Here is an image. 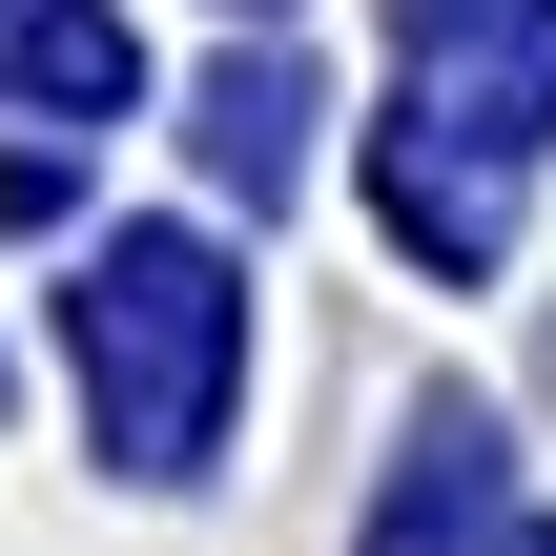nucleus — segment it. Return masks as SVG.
Masks as SVG:
<instances>
[{
    "instance_id": "1",
    "label": "nucleus",
    "mask_w": 556,
    "mask_h": 556,
    "mask_svg": "<svg viewBox=\"0 0 556 556\" xmlns=\"http://www.w3.org/2000/svg\"><path fill=\"white\" fill-rule=\"evenodd\" d=\"M62 351H83V413L124 475H206L227 454V371H248V289L206 227H103L83 289H62Z\"/></svg>"
},
{
    "instance_id": "2",
    "label": "nucleus",
    "mask_w": 556,
    "mask_h": 556,
    "mask_svg": "<svg viewBox=\"0 0 556 556\" xmlns=\"http://www.w3.org/2000/svg\"><path fill=\"white\" fill-rule=\"evenodd\" d=\"M371 556H556V516L516 495V454H495L475 413H433V433H413V475L371 495Z\"/></svg>"
},
{
    "instance_id": "3",
    "label": "nucleus",
    "mask_w": 556,
    "mask_h": 556,
    "mask_svg": "<svg viewBox=\"0 0 556 556\" xmlns=\"http://www.w3.org/2000/svg\"><path fill=\"white\" fill-rule=\"evenodd\" d=\"M21 83H41L62 124H124V103H144V41H124L103 0H21Z\"/></svg>"
},
{
    "instance_id": "4",
    "label": "nucleus",
    "mask_w": 556,
    "mask_h": 556,
    "mask_svg": "<svg viewBox=\"0 0 556 556\" xmlns=\"http://www.w3.org/2000/svg\"><path fill=\"white\" fill-rule=\"evenodd\" d=\"M289 165H309V83H289V62H227V83H206V186H268V206H289Z\"/></svg>"
}]
</instances>
